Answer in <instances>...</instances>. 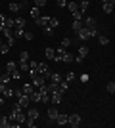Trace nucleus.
<instances>
[{"mask_svg":"<svg viewBox=\"0 0 115 128\" xmlns=\"http://www.w3.org/2000/svg\"><path fill=\"white\" fill-rule=\"evenodd\" d=\"M75 34H77V40H79V42H86L90 38L98 36V31H96V29H84V27H81L79 31H75Z\"/></svg>","mask_w":115,"mask_h":128,"instance_id":"nucleus-1","label":"nucleus"},{"mask_svg":"<svg viewBox=\"0 0 115 128\" xmlns=\"http://www.w3.org/2000/svg\"><path fill=\"white\" fill-rule=\"evenodd\" d=\"M14 96L17 98V105L21 107H29L31 105V100H29V96H25V94H21V90H16V94H14Z\"/></svg>","mask_w":115,"mask_h":128,"instance_id":"nucleus-2","label":"nucleus"},{"mask_svg":"<svg viewBox=\"0 0 115 128\" xmlns=\"http://www.w3.org/2000/svg\"><path fill=\"white\" fill-rule=\"evenodd\" d=\"M31 84H33L35 88H40V86L46 84V76H44V75H38V73H35V75H31Z\"/></svg>","mask_w":115,"mask_h":128,"instance_id":"nucleus-3","label":"nucleus"},{"mask_svg":"<svg viewBox=\"0 0 115 128\" xmlns=\"http://www.w3.org/2000/svg\"><path fill=\"white\" fill-rule=\"evenodd\" d=\"M67 124L73 126V128H79V126H81V115H79V113L69 115V117H67Z\"/></svg>","mask_w":115,"mask_h":128,"instance_id":"nucleus-4","label":"nucleus"},{"mask_svg":"<svg viewBox=\"0 0 115 128\" xmlns=\"http://www.w3.org/2000/svg\"><path fill=\"white\" fill-rule=\"evenodd\" d=\"M37 73H38V75H44V76H46V75L50 73V67H48V63L40 61V63L37 65Z\"/></svg>","mask_w":115,"mask_h":128,"instance_id":"nucleus-5","label":"nucleus"},{"mask_svg":"<svg viewBox=\"0 0 115 128\" xmlns=\"http://www.w3.org/2000/svg\"><path fill=\"white\" fill-rule=\"evenodd\" d=\"M48 21H50V16H40V17L35 19V25H38L40 29H44V27L48 25Z\"/></svg>","mask_w":115,"mask_h":128,"instance_id":"nucleus-6","label":"nucleus"},{"mask_svg":"<svg viewBox=\"0 0 115 128\" xmlns=\"http://www.w3.org/2000/svg\"><path fill=\"white\" fill-rule=\"evenodd\" d=\"M2 32H4V36H6V42L12 46V44H14V40H16V38H14V32H12V29L4 27V29H2Z\"/></svg>","mask_w":115,"mask_h":128,"instance_id":"nucleus-7","label":"nucleus"},{"mask_svg":"<svg viewBox=\"0 0 115 128\" xmlns=\"http://www.w3.org/2000/svg\"><path fill=\"white\" fill-rule=\"evenodd\" d=\"M25 115H27V118H31V120H37L40 113H38V109H37V107H29Z\"/></svg>","mask_w":115,"mask_h":128,"instance_id":"nucleus-8","label":"nucleus"},{"mask_svg":"<svg viewBox=\"0 0 115 128\" xmlns=\"http://www.w3.org/2000/svg\"><path fill=\"white\" fill-rule=\"evenodd\" d=\"M67 117H69V115H65V113H58V117H56L54 124H60V126L67 124Z\"/></svg>","mask_w":115,"mask_h":128,"instance_id":"nucleus-9","label":"nucleus"},{"mask_svg":"<svg viewBox=\"0 0 115 128\" xmlns=\"http://www.w3.org/2000/svg\"><path fill=\"white\" fill-rule=\"evenodd\" d=\"M61 100H63V96H61L60 92H54V94H50V102L54 103V105H60Z\"/></svg>","mask_w":115,"mask_h":128,"instance_id":"nucleus-10","label":"nucleus"},{"mask_svg":"<svg viewBox=\"0 0 115 128\" xmlns=\"http://www.w3.org/2000/svg\"><path fill=\"white\" fill-rule=\"evenodd\" d=\"M82 27H84V29H96V19H94V17H84Z\"/></svg>","mask_w":115,"mask_h":128,"instance_id":"nucleus-11","label":"nucleus"},{"mask_svg":"<svg viewBox=\"0 0 115 128\" xmlns=\"http://www.w3.org/2000/svg\"><path fill=\"white\" fill-rule=\"evenodd\" d=\"M58 113H60V111H58L56 107H48V113H46V115H48V120H50V122H52V124H54L56 117H58Z\"/></svg>","mask_w":115,"mask_h":128,"instance_id":"nucleus-12","label":"nucleus"},{"mask_svg":"<svg viewBox=\"0 0 115 128\" xmlns=\"http://www.w3.org/2000/svg\"><path fill=\"white\" fill-rule=\"evenodd\" d=\"M88 8H90V2H88V0H81V2H79V12H81L82 16L88 12Z\"/></svg>","mask_w":115,"mask_h":128,"instance_id":"nucleus-13","label":"nucleus"},{"mask_svg":"<svg viewBox=\"0 0 115 128\" xmlns=\"http://www.w3.org/2000/svg\"><path fill=\"white\" fill-rule=\"evenodd\" d=\"M29 100H31V103H38V102H40V92L35 88V90L29 94Z\"/></svg>","mask_w":115,"mask_h":128,"instance_id":"nucleus-14","label":"nucleus"},{"mask_svg":"<svg viewBox=\"0 0 115 128\" xmlns=\"http://www.w3.org/2000/svg\"><path fill=\"white\" fill-rule=\"evenodd\" d=\"M19 90H21V94H25V96H29V94H31V92L35 90V86L31 84V82H27V84H23L21 88H19Z\"/></svg>","mask_w":115,"mask_h":128,"instance_id":"nucleus-15","label":"nucleus"},{"mask_svg":"<svg viewBox=\"0 0 115 128\" xmlns=\"http://www.w3.org/2000/svg\"><path fill=\"white\" fill-rule=\"evenodd\" d=\"M40 10H42V8H37V6H33V8L29 10V16L33 17V19H37V17H40V16H42V14H40Z\"/></svg>","mask_w":115,"mask_h":128,"instance_id":"nucleus-16","label":"nucleus"},{"mask_svg":"<svg viewBox=\"0 0 115 128\" xmlns=\"http://www.w3.org/2000/svg\"><path fill=\"white\" fill-rule=\"evenodd\" d=\"M46 78H50V82H60L63 76H61L60 73H48V75H46Z\"/></svg>","mask_w":115,"mask_h":128,"instance_id":"nucleus-17","label":"nucleus"},{"mask_svg":"<svg viewBox=\"0 0 115 128\" xmlns=\"http://www.w3.org/2000/svg\"><path fill=\"white\" fill-rule=\"evenodd\" d=\"M19 10H21V8H19L17 2H10V4H8V12H10V14H17Z\"/></svg>","mask_w":115,"mask_h":128,"instance_id":"nucleus-18","label":"nucleus"},{"mask_svg":"<svg viewBox=\"0 0 115 128\" xmlns=\"http://www.w3.org/2000/svg\"><path fill=\"white\" fill-rule=\"evenodd\" d=\"M61 61H65V63H73V61H75V56H71L69 52H63V56H61Z\"/></svg>","mask_w":115,"mask_h":128,"instance_id":"nucleus-19","label":"nucleus"},{"mask_svg":"<svg viewBox=\"0 0 115 128\" xmlns=\"http://www.w3.org/2000/svg\"><path fill=\"white\" fill-rule=\"evenodd\" d=\"M46 86H48V92H50V94L60 92V86H58V82H46Z\"/></svg>","mask_w":115,"mask_h":128,"instance_id":"nucleus-20","label":"nucleus"},{"mask_svg":"<svg viewBox=\"0 0 115 128\" xmlns=\"http://www.w3.org/2000/svg\"><path fill=\"white\" fill-rule=\"evenodd\" d=\"M65 8L71 12V14H75V12H79V2H67Z\"/></svg>","mask_w":115,"mask_h":128,"instance_id":"nucleus-21","label":"nucleus"},{"mask_svg":"<svg viewBox=\"0 0 115 128\" xmlns=\"http://www.w3.org/2000/svg\"><path fill=\"white\" fill-rule=\"evenodd\" d=\"M48 27H52V29H56V27H60V19H58V17H56V16H50Z\"/></svg>","mask_w":115,"mask_h":128,"instance_id":"nucleus-22","label":"nucleus"},{"mask_svg":"<svg viewBox=\"0 0 115 128\" xmlns=\"http://www.w3.org/2000/svg\"><path fill=\"white\" fill-rule=\"evenodd\" d=\"M44 54H46V59H48V61H52V59H54V56H56V50L48 46V48L44 50Z\"/></svg>","mask_w":115,"mask_h":128,"instance_id":"nucleus-23","label":"nucleus"},{"mask_svg":"<svg viewBox=\"0 0 115 128\" xmlns=\"http://www.w3.org/2000/svg\"><path fill=\"white\" fill-rule=\"evenodd\" d=\"M12 32H14V38H21V36H23V32H25V29L14 27V29H12Z\"/></svg>","mask_w":115,"mask_h":128,"instance_id":"nucleus-24","label":"nucleus"},{"mask_svg":"<svg viewBox=\"0 0 115 128\" xmlns=\"http://www.w3.org/2000/svg\"><path fill=\"white\" fill-rule=\"evenodd\" d=\"M14 23L19 29H25V17H14Z\"/></svg>","mask_w":115,"mask_h":128,"instance_id":"nucleus-25","label":"nucleus"},{"mask_svg":"<svg viewBox=\"0 0 115 128\" xmlns=\"http://www.w3.org/2000/svg\"><path fill=\"white\" fill-rule=\"evenodd\" d=\"M17 67H19V71H21L23 75H25V73H29V61H19V65H17Z\"/></svg>","mask_w":115,"mask_h":128,"instance_id":"nucleus-26","label":"nucleus"},{"mask_svg":"<svg viewBox=\"0 0 115 128\" xmlns=\"http://www.w3.org/2000/svg\"><path fill=\"white\" fill-rule=\"evenodd\" d=\"M16 69H17L16 61H8V63H6V73H12V71H16Z\"/></svg>","mask_w":115,"mask_h":128,"instance_id":"nucleus-27","label":"nucleus"},{"mask_svg":"<svg viewBox=\"0 0 115 128\" xmlns=\"http://www.w3.org/2000/svg\"><path fill=\"white\" fill-rule=\"evenodd\" d=\"M88 52H90V50H88V46H79V54H77V56H81V58H86Z\"/></svg>","mask_w":115,"mask_h":128,"instance_id":"nucleus-28","label":"nucleus"},{"mask_svg":"<svg viewBox=\"0 0 115 128\" xmlns=\"http://www.w3.org/2000/svg\"><path fill=\"white\" fill-rule=\"evenodd\" d=\"M10 76H12V78H14V80H19V78H21V76H23V73H21V71H19V67H17L16 71H12V73H10Z\"/></svg>","mask_w":115,"mask_h":128,"instance_id":"nucleus-29","label":"nucleus"},{"mask_svg":"<svg viewBox=\"0 0 115 128\" xmlns=\"http://www.w3.org/2000/svg\"><path fill=\"white\" fill-rule=\"evenodd\" d=\"M4 27H8V29H14V27H16V23H14V17H8V16H6Z\"/></svg>","mask_w":115,"mask_h":128,"instance_id":"nucleus-30","label":"nucleus"},{"mask_svg":"<svg viewBox=\"0 0 115 128\" xmlns=\"http://www.w3.org/2000/svg\"><path fill=\"white\" fill-rule=\"evenodd\" d=\"M14 94H16V90H14V88H10V86H6V88H4V94H2V96H4V98H12Z\"/></svg>","mask_w":115,"mask_h":128,"instance_id":"nucleus-31","label":"nucleus"},{"mask_svg":"<svg viewBox=\"0 0 115 128\" xmlns=\"http://www.w3.org/2000/svg\"><path fill=\"white\" fill-rule=\"evenodd\" d=\"M113 6L115 4H111V2H104V12L105 14H113Z\"/></svg>","mask_w":115,"mask_h":128,"instance_id":"nucleus-32","label":"nucleus"},{"mask_svg":"<svg viewBox=\"0 0 115 128\" xmlns=\"http://www.w3.org/2000/svg\"><path fill=\"white\" fill-rule=\"evenodd\" d=\"M8 52H10V44H8V42H2V44H0V54L4 56V54H8Z\"/></svg>","mask_w":115,"mask_h":128,"instance_id":"nucleus-33","label":"nucleus"},{"mask_svg":"<svg viewBox=\"0 0 115 128\" xmlns=\"http://www.w3.org/2000/svg\"><path fill=\"white\" fill-rule=\"evenodd\" d=\"M105 90L109 92L111 96H113V94H115V82H113V80H109V82H107V86H105Z\"/></svg>","mask_w":115,"mask_h":128,"instance_id":"nucleus-34","label":"nucleus"},{"mask_svg":"<svg viewBox=\"0 0 115 128\" xmlns=\"http://www.w3.org/2000/svg\"><path fill=\"white\" fill-rule=\"evenodd\" d=\"M12 80V76H10V73H4V75H0V82H4V84H8Z\"/></svg>","mask_w":115,"mask_h":128,"instance_id":"nucleus-35","label":"nucleus"},{"mask_svg":"<svg viewBox=\"0 0 115 128\" xmlns=\"http://www.w3.org/2000/svg\"><path fill=\"white\" fill-rule=\"evenodd\" d=\"M81 27H82V23H81V21H77V19H73V23H71V29H73V31H79Z\"/></svg>","mask_w":115,"mask_h":128,"instance_id":"nucleus-36","label":"nucleus"},{"mask_svg":"<svg viewBox=\"0 0 115 128\" xmlns=\"http://www.w3.org/2000/svg\"><path fill=\"white\" fill-rule=\"evenodd\" d=\"M67 46H71V38L63 36V38H61V48H67Z\"/></svg>","mask_w":115,"mask_h":128,"instance_id":"nucleus-37","label":"nucleus"},{"mask_svg":"<svg viewBox=\"0 0 115 128\" xmlns=\"http://www.w3.org/2000/svg\"><path fill=\"white\" fill-rule=\"evenodd\" d=\"M42 31H44V34H46V36H52V34H54V29H52V27H48V25H46V27H44V29H42Z\"/></svg>","mask_w":115,"mask_h":128,"instance_id":"nucleus-38","label":"nucleus"},{"mask_svg":"<svg viewBox=\"0 0 115 128\" xmlns=\"http://www.w3.org/2000/svg\"><path fill=\"white\" fill-rule=\"evenodd\" d=\"M29 58H31L29 52H21V54H19V61H29Z\"/></svg>","mask_w":115,"mask_h":128,"instance_id":"nucleus-39","label":"nucleus"},{"mask_svg":"<svg viewBox=\"0 0 115 128\" xmlns=\"http://www.w3.org/2000/svg\"><path fill=\"white\" fill-rule=\"evenodd\" d=\"M23 38H25V40H33L35 34H33L31 31H25V32H23Z\"/></svg>","mask_w":115,"mask_h":128,"instance_id":"nucleus-40","label":"nucleus"},{"mask_svg":"<svg viewBox=\"0 0 115 128\" xmlns=\"http://www.w3.org/2000/svg\"><path fill=\"white\" fill-rule=\"evenodd\" d=\"M98 42L102 44V46H105V44L109 42V38H107V36H104V34H102V36H98Z\"/></svg>","mask_w":115,"mask_h":128,"instance_id":"nucleus-41","label":"nucleus"},{"mask_svg":"<svg viewBox=\"0 0 115 128\" xmlns=\"http://www.w3.org/2000/svg\"><path fill=\"white\" fill-rule=\"evenodd\" d=\"M88 80H90V75H88V73H82V75H81V82H82V84H86Z\"/></svg>","mask_w":115,"mask_h":128,"instance_id":"nucleus-42","label":"nucleus"},{"mask_svg":"<svg viewBox=\"0 0 115 128\" xmlns=\"http://www.w3.org/2000/svg\"><path fill=\"white\" fill-rule=\"evenodd\" d=\"M75 73H73V71H71V73H67V75H65V80H67V82H73V80H75Z\"/></svg>","mask_w":115,"mask_h":128,"instance_id":"nucleus-43","label":"nucleus"},{"mask_svg":"<svg viewBox=\"0 0 115 128\" xmlns=\"http://www.w3.org/2000/svg\"><path fill=\"white\" fill-rule=\"evenodd\" d=\"M33 2H35L37 8H44V6H46V0H33Z\"/></svg>","mask_w":115,"mask_h":128,"instance_id":"nucleus-44","label":"nucleus"},{"mask_svg":"<svg viewBox=\"0 0 115 128\" xmlns=\"http://www.w3.org/2000/svg\"><path fill=\"white\" fill-rule=\"evenodd\" d=\"M71 16H73V19H77V21H81V19H82V14H81V12H75V14H71Z\"/></svg>","mask_w":115,"mask_h":128,"instance_id":"nucleus-45","label":"nucleus"},{"mask_svg":"<svg viewBox=\"0 0 115 128\" xmlns=\"http://www.w3.org/2000/svg\"><path fill=\"white\" fill-rule=\"evenodd\" d=\"M56 4H58V8H65L67 2H65V0H56Z\"/></svg>","mask_w":115,"mask_h":128,"instance_id":"nucleus-46","label":"nucleus"},{"mask_svg":"<svg viewBox=\"0 0 115 128\" xmlns=\"http://www.w3.org/2000/svg\"><path fill=\"white\" fill-rule=\"evenodd\" d=\"M25 124H27L29 128H33V126H35V120H31V118H27V120H25Z\"/></svg>","mask_w":115,"mask_h":128,"instance_id":"nucleus-47","label":"nucleus"},{"mask_svg":"<svg viewBox=\"0 0 115 128\" xmlns=\"http://www.w3.org/2000/svg\"><path fill=\"white\" fill-rule=\"evenodd\" d=\"M6 86H8V84H4V82H0V94H4V88H6Z\"/></svg>","mask_w":115,"mask_h":128,"instance_id":"nucleus-48","label":"nucleus"},{"mask_svg":"<svg viewBox=\"0 0 115 128\" xmlns=\"http://www.w3.org/2000/svg\"><path fill=\"white\" fill-rule=\"evenodd\" d=\"M75 61H77V63H82V61H84V58H81V56H77V58H75Z\"/></svg>","mask_w":115,"mask_h":128,"instance_id":"nucleus-49","label":"nucleus"},{"mask_svg":"<svg viewBox=\"0 0 115 128\" xmlns=\"http://www.w3.org/2000/svg\"><path fill=\"white\" fill-rule=\"evenodd\" d=\"M100 2H102V4H104V2H109V0H100Z\"/></svg>","mask_w":115,"mask_h":128,"instance_id":"nucleus-50","label":"nucleus"},{"mask_svg":"<svg viewBox=\"0 0 115 128\" xmlns=\"http://www.w3.org/2000/svg\"><path fill=\"white\" fill-rule=\"evenodd\" d=\"M0 44H2V38H0Z\"/></svg>","mask_w":115,"mask_h":128,"instance_id":"nucleus-51","label":"nucleus"},{"mask_svg":"<svg viewBox=\"0 0 115 128\" xmlns=\"http://www.w3.org/2000/svg\"><path fill=\"white\" fill-rule=\"evenodd\" d=\"M0 10H2V4H0Z\"/></svg>","mask_w":115,"mask_h":128,"instance_id":"nucleus-52","label":"nucleus"}]
</instances>
